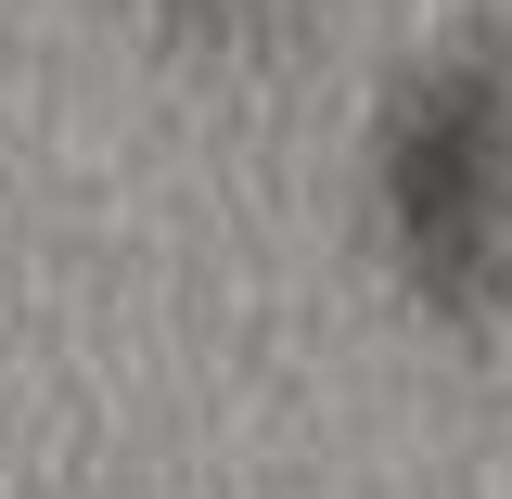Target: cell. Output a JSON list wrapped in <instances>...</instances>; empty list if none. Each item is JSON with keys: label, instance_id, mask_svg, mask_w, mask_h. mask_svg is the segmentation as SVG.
<instances>
[{"label": "cell", "instance_id": "1", "mask_svg": "<svg viewBox=\"0 0 512 499\" xmlns=\"http://www.w3.org/2000/svg\"><path fill=\"white\" fill-rule=\"evenodd\" d=\"M372 231L448 333H487L512 308V39L500 26L423 52L384 90Z\"/></svg>", "mask_w": 512, "mask_h": 499}, {"label": "cell", "instance_id": "2", "mask_svg": "<svg viewBox=\"0 0 512 499\" xmlns=\"http://www.w3.org/2000/svg\"><path fill=\"white\" fill-rule=\"evenodd\" d=\"M167 26H192V39H256V26H282L295 0H154Z\"/></svg>", "mask_w": 512, "mask_h": 499}]
</instances>
